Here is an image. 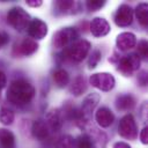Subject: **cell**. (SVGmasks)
<instances>
[{"label": "cell", "instance_id": "obj_1", "mask_svg": "<svg viewBox=\"0 0 148 148\" xmlns=\"http://www.w3.org/2000/svg\"><path fill=\"white\" fill-rule=\"evenodd\" d=\"M35 94L36 90L31 83H29L25 80L18 79L9 84L6 96L12 104L17 106H23L32 101Z\"/></svg>", "mask_w": 148, "mask_h": 148}, {"label": "cell", "instance_id": "obj_2", "mask_svg": "<svg viewBox=\"0 0 148 148\" xmlns=\"http://www.w3.org/2000/svg\"><path fill=\"white\" fill-rule=\"evenodd\" d=\"M90 50V43L86 39H79L65 47L61 52V56L65 59H68L73 62H80L82 61L89 53Z\"/></svg>", "mask_w": 148, "mask_h": 148}, {"label": "cell", "instance_id": "obj_3", "mask_svg": "<svg viewBox=\"0 0 148 148\" xmlns=\"http://www.w3.org/2000/svg\"><path fill=\"white\" fill-rule=\"evenodd\" d=\"M30 21V15L22 7H13L7 13V22L17 31L27 29Z\"/></svg>", "mask_w": 148, "mask_h": 148}, {"label": "cell", "instance_id": "obj_4", "mask_svg": "<svg viewBox=\"0 0 148 148\" xmlns=\"http://www.w3.org/2000/svg\"><path fill=\"white\" fill-rule=\"evenodd\" d=\"M79 38V31L75 28H64L58 30L53 36V45L57 49H65Z\"/></svg>", "mask_w": 148, "mask_h": 148}, {"label": "cell", "instance_id": "obj_5", "mask_svg": "<svg viewBox=\"0 0 148 148\" xmlns=\"http://www.w3.org/2000/svg\"><path fill=\"white\" fill-rule=\"evenodd\" d=\"M118 133L121 138L127 140H134L138 136L136 123L132 114H126L120 119L118 126Z\"/></svg>", "mask_w": 148, "mask_h": 148}, {"label": "cell", "instance_id": "obj_6", "mask_svg": "<svg viewBox=\"0 0 148 148\" xmlns=\"http://www.w3.org/2000/svg\"><path fill=\"white\" fill-rule=\"evenodd\" d=\"M140 58L135 53H131L119 58L118 60V71L125 76H131L133 72L138 71L140 67Z\"/></svg>", "mask_w": 148, "mask_h": 148}, {"label": "cell", "instance_id": "obj_7", "mask_svg": "<svg viewBox=\"0 0 148 148\" xmlns=\"http://www.w3.org/2000/svg\"><path fill=\"white\" fill-rule=\"evenodd\" d=\"M89 82L92 87L102 90V91H110L114 84L116 80L110 73H96L89 77Z\"/></svg>", "mask_w": 148, "mask_h": 148}, {"label": "cell", "instance_id": "obj_8", "mask_svg": "<svg viewBox=\"0 0 148 148\" xmlns=\"http://www.w3.org/2000/svg\"><path fill=\"white\" fill-rule=\"evenodd\" d=\"M133 21V9L128 5H120L114 14V22L118 27H128Z\"/></svg>", "mask_w": 148, "mask_h": 148}, {"label": "cell", "instance_id": "obj_9", "mask_svg": "<svg viewBox=\"0 0 148 148\" xmlns=\"http://www.w3.org/2000/svg\"><path fill=\"white\" fill-rule=\"evenodd\" d=\"M28 35L35 39H42L46 36L47 34V25L45 22H43L39 18H34L30 21V23L28 24L27 28Z\"/></svg>", "mask_w": 148, "mask_h": 148}, {"label": "cell", "instance_id": "obj_10", "mask_svg": "<svg viewBox=\"0 0 148 148\" xmlns=\"http://www.w3.org/2000/svg\"><path fill=\"white\" fill-rule=\"evenodd\" d=\"M38 49V44L36 40L31 38H25L22 42L14 45L13 53L15 56H31L34 54Z\"/></svg>", "mask_w": 148, "mask_h": 148}, {"label": "cell", "instance_id": "obj_11", "mask_svg": "<svg viewBox=\"0 0 148 148\" xmlns=\"http://www.w3.org/2000/svg\"><path fill=\"white\" fill-rule=\"evenodd\" d=\"M90 32L95 37H103L110 32V24L109 22L103 17H95L91 20L89 24Z\"/></svg>", "mask_w": 148, "mask_h": 148}, {"label": "cell", "instance_id": "obj_12", "mask_svg": "<svg viewBox=\"0 0 148 148\" xmlns=\"http://www.w3.org/2000/svg\"><path fill=\"white\" fill-rule=\"evenodd\" d=\"M99 99H101V96H99L98 94H96V92L89 94V95L83 99L80 110H81V112H82V114H83V117H84L86 120H88L89 116L91 114V112H92V111L95 110V108L97 106Z\"/></svg>", "mask_w": 148, "mask_h": 148}, {"label": "cell", "instance_id": "obj_13", "mask_svg": "<svg viewBox=\"0 0 148 148\" xmlns=\"http://www.w3.org/2000/svg\"><path fill=\"white\" fill-rule=\"evenodd\" d=\"M31 133L34 138H36L39 141H46L50 136V130L46 125V123L42 119H37L31 125Z\"/></svg>", "mask_w": 148, "mask_h": 148}, {"label": "cell", "instance_id": "obj_14", "mask_svg": "<svg viewBox=\"0 0 148 148\" xmlns=\"http://www.w3.org/2000/svg\"><path fill=\"white\" fill-rule=\"evenodd\" d=\"M117 47L120 51H128L136 45V37L132 32H121L117 37Z\"/></svg>", "mask_w": 148, "mask_h": 148}, {"label": "cell", "instance_id": "obj_15", "mask_svg": "<svg viewBox=\"0 0 148 148\" xmlns=\"http://www.w3.org/2000/svg\"><path fill=\"white\" fill-rule=\"evenodd\" d=\"M95 119L97 121V124L101 126V127H109L112 125V123L114 121V114L112 113V111L105 106H102L99 108L96 113H95Z\"/></svg>", "mask_w": 148, "mask_h": 148}, {"label": "cell", "instance_id": "obj_16", "mask_svg": "<svg viewBox=\"0 0 148 148\" xmlns=\"http://www.w3.org/2000/svg\"><path fill=\"white\" fill-rule=\"evenodd\" d=\"M62 121H64L62 114L58 109H53V110L47 112L45 123H46V125H47L50 131L58 132L62 126Z\"/></svg>", "mask_w": 148, "mask_h": 148}, {"label": "cell", "instance_id": "obj_17", "mask_svg": "<svg viewBox=\"0 0 148 148\" xmlns=\"http://www.w3.org/2000/svg\"><path fill=\"white\" fill-rule=\"evenodd\" d=\"M57 9L62 13V14H74L76 12H79L80 9V3L76 1H72V0H59L56 3Z\"/></svg>", "mask_w": 148, "mask_h": 148}, {"label": "cell", "instance_id": "obj_18", "mask_svg": "<svg viewBox=\"0 0 148 148\" xmlns=\"http://www.w3.org/2000/svg\"><path fill=\"white\" fill-rule=\"evenodd\" d=\"M135 106V99L133 96L126 94V95H120L116 99V108L119 111H128L132 110Z\"/></svg>", "mask_w": 148, "mask_h": 148}, {"label": "cell", "instance_id": "obj_19", "mask_svg": "<svg viewBox=\"0 0 148 148\" xmlns=\"http://www.w3.org/2000/svg\"><path fill=\"white\" fill-rule=\"evenodd\" d=\"M0 146L2 148H16L15 136L10 131L0 128Z\"/></svg>", "mask_w": 148, "mask_h": 148}, {"label": "cell", "instance_id": "obj_20", "mask_svg": "<svg viewBox=\"0 0 148 148\" xmlns=\"http://www.w3.org/2000/svg\"><path fill=\"white\" fill-rule=\"evenodd\" d=\"M86 89H87V82H86V79H84L82 75H77V76L73 80V82H72V84H71V88H69L71 92H72L74 96H80V95H82V94L86 91Z\"/></svg>", "mask_w": 148, "mask_h": 148}, {"label": "cell", "instance_id": "obj_21", "mask_svg": "<svg viewBox=\"0 0 148 148\" xmlns=\"http://www.w3.org/2000/svg\"><path fill=\"white\" fill-rule=\"evenodd\" d=\"M53 81L54 83L59 87V88H64L69 83V75L67 73V71H65L64 68H58L53 72L52 74Z\"/></svg>", "mask_w": 148, "mask_h": 148}, {"label": "cell", "instance_id": "obj_22", "mask_svg": "<svg viewBox=\"0 0 148 148\" xmlns=\"http://www.w3.org/2000/svg\"><path fill=\"white\" fill-rule=\"evenodd\" d=\"M147 13H148V6L147 3L142 2V3H139L135 8V16L139 21V23L142 25V27H147L148 24V18H147Z\"/></svg>", "mask_w": 148, "mask_h": 148}, {"label": "cell", "instance_id": "obj_23", "mask_svg": "<svg viewBox=\"0 0 148 148\" xmlns=\"http://www.w3.org/2000/svg\"><path fill=\"white\" fill-rule=\"evenodd\" d=\"M74 143H75L76 148H95L92 136H91V134H88V133H83V134L79 135Z\"/></svg>", "mask_w": 148, "mask_h": 148}, {"label": "cell", "instance_id": "obj_24", "mask_svg": "<svg viewBox=\"0 0 148 148\" xmlns=\"http://www.w3.org/2000/svg\"><path fill=\"white\" fill-rule=\"evenodd\" d=\"M0 121L3 125H10L14 121V112L8 108H1L0 110Z\"/></svg>", "mask_w": 148, "mask_h": 148}, {"label": "cell", "instance_id": "obj_25", "mask_svg": "<svg viewBox=\"0 0 148 148\" xmlns=\"http://www.w3.org/2000/svg\"><path fill=\"white\" fill-rule=\"evenodd\" d=\"M73 146H74V139L71 135L60 136L54 145L56 148H73Z\"/></svg>", "mask_w": 148, "mask_h": 148}, {"label": "cell", "instance_id": "obj_26", "mask_svg": "<svg viewBox=\"0 0 148 148\" xmlns=\"http://www.w3.org/2000/svg\"><path fill=\"white\" fill-rule=\"evenodd\" d=\"M147 54H148V44H147V40L146 39H141L139 43H138V47H136V56L140 58H143L146 59L147 58Z\"/></svg>", "mask_w": 148, "mask_h": 148}, {"label": "cell", "instance_id": "obj_27", "mask_svg": "<svg viewBox=\"0 0 148 148\" xmlns=\"http://www.w3.org/2000/svg\"><path fill=\"white\" fill-rule=\"evenodd\" d=\"M101 57H102L101 51L94 50V51L91 52L90 57H89V60H88V66H89V68H95V67L97 66V64L99 62Z\"/></svg>", "mask_w": 148, "mask_h": 148}, {"label": "cell", "instance_id": "obj_28", "mask_svg": "<svg viewBox=\"0 0 148 148\" xmlns=\"http://www.w3.org/2000/svg\"><path fill=\"white\" fill-rule=\"evenodd\" d=\"M104 5H105V1L104 0H89L86 3L88 10H90V12H96V10L101 9Z\"/></svg>", "mask_w": 148, "mask_h": 148}, {"label": "cell", "instance_id": "obj_29", "mask_svg": "<svg viewBox=\"0 0 148 148\" xmlns=\"http://www.w3.org/2000/svg\"><path fill=\"white\" fill-rule=\"evenodd\" d=\"M140 140L143 145L148 143V127H143L141 133H140Z\"/></svg>", "mask_w": 148, "mask_h": 148}, {"label": "cell", "instance_id": "obj_30", "mask_svg": "<svg viewBox=\"0 0 148 148\" xmlns=\"http://www.w3.org/2000/svg\"><path fill=\"white\" fill-rule=\"evenodd\" d=\"M138 81L141 86H146L147 84V73L145 71L140 72V74L138 75Z\"/></svg>", "mask_w": 148, "mask_h": 148}, {"label": "cell", "instance_id": "obj_31", "mask_svg": "<svg viewBox=\"0 0 148 148\" xmlns=\"http://www.w3.org/2000/svg\"><path fill=\"white\" fill-rule=\"evenodd\" d=\"M43 3L42 0H27V5L30 7H39Z\"/></svg>", "mask_w": 148, "mask_h": 148}, {"label": "cell", "instance_id": "obj_32", "mask_svg": "<svg viewBox=\"0 0 148 148\" xmlns=\"http://www.w3.org/2000/svg\"><path fill=\"white\" fill-rule=\"evenodd\" d=\"M6 83H7V77H6L5 73L2 71H0V90L6 86Z\"/></svg>", "mask_w": 148, "mask_h": 148}, {"label": "cell", "instance_id": "obj_33", "mask_svg": "<svg viewBox=\"0 0 148 148\" xmlns=\"http://www.w3.org/2000/svg\"><path fill=\"white\" fill-rule=\"evenodd\" d=\"M7 42H8V36L6 34H3V32H0V49L3 45H6Z\"/></svg>", "mask_w": 148, "mask_h": 148}, {"label": "cell", "instance_id": "obj_34", "mask_svg": "<svg viewBox=\"0 0 148 148\" xmlns=\"http://www.w3.org/2000/svg\"><path fill=\"white\" fill-rule=\"evenodd\" d=\"M112 148H131V146L128 145V143H126V142H116L113 146H112Z\"/></svg>", "mask_w": 148, "mask_h": 148}, {"label": "cell", "instance_id": "obj_35", "mask_svg": "<svg viewBox=\"0 0 148 148\" xmlns=\"http://www.w3.org/2000/svg\"><path fill=\"white\" fill-rule=\"evenodd\" d=\"M0 96H1V90H0Z\"/></svg>", "mask_w": 148, "mask_h": 148}]
</instances>
